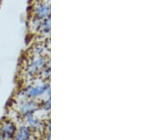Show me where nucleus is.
Returning a JSON list of instances; mask_svg holds the SVG:
<instances>
[{
    "label": "nucleus",
    "instance_id": "nucleus-2",
    "mask_svg": "<svg viewBox=\"0 0 159 140\" xmlns=\"http://www.w3.org/2000/svg\"><path fill=\"white\" fill-rule=\"evenodd\" d=\"M4 136H3V134H2L1 132H0V139H4Z\"/></svg>",
    "mask_w": 159,
    "mask_h": 140
},
{
    "label": "nucleus",
    "instance_id": "nucleus-1",
    "mask_svg": "<svg viewBox=\"0 0 159 140\" xmlns=\"http://www.w3.org/2000/svg\"><path fill=\"white\" fill-rule=\"evenodd\" d=\"M13 132H14V127L10 124H4V125L2 127L1 130H0V132L3 134L4 138L11 135L13 133Z\"/></svg>",
    "mask_w": 159,
    "mask_h": 140
}]
</instances>
